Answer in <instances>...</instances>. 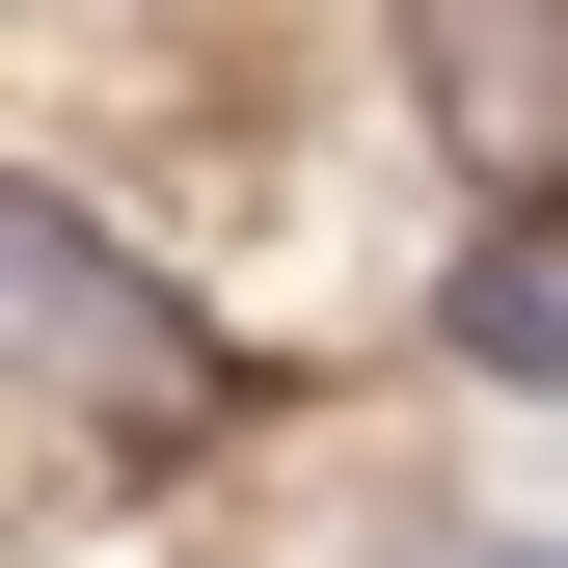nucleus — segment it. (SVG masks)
I'll return each instance as SVG.
<instances>
[{
    "instance_id": "obj_3",
    "label": "nucleus",
    "mask_w": 568,
    "mask_h": 568,
    "mask_svg": "<svg viewBox=\"0 0 568 568\" xmlns=\"http://www.w3.org/2000/svg\"><path fill=\"white\" fill-rule=\"evenodd\" d=\"M460 352H487V379H568V298H541V244H487V271H460Z\"/></svg>"
},
{
    "instance_id": "obj_1",
    "label": "nucleus",
    "mask_w": 568,
    "mask_h": 568,
    "mask_svg": "<svg viewBox=\"0 0 568 568\" xmlns=\"http://www.w3.org/2000/svg\"><path fill=\"white\" fill-rule=\"evenodd\" d=\"M0 298H28V379L82 406V434H190V406H217V352H190V325L109 271V217H82V190H0Z\"/></svg>"
},
{
    "instance_id": "obj_2",
    "label": "nucleus",
    "mask_w": 568,
    "mask_h": 568,
    "mask_svg": "<svg viewBox=\"0 0 568 568\" xmlns=\"http://www.w3.org/2000/svg\"><path fill=\"white\" fill-rule=\"evenodd\" d=\"M406 82H434V135H460L487 217L568 190V0H406Z\"/></svg>"
}]
</instances>
